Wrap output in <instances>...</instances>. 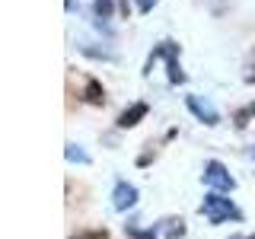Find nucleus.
Wrapping results in <instances>:
<instances>
[{
  "mask_svg": "<svg viewBox=\"0 0 255 239\" xmlns=\"http://www.w3.org/2000/svg\"><path fill=\"white\" fill-rule=\"evenodd\" d=\"M70 6H74V0H64V10H70Z\"/></svg>",
  "mask_w": 255,
  "mask_h": 239,
  "instance_id": "6ab92c4d",
  "label": "nucleus"
},
{
  "mask_svg": "<svg viewBox=\"0 0 255 239\" xmlns=\"http://www.w3.org/2000/svg\"><path fill=\"white\" fill-rule=\"evenodd\" d=\"M179 42H172V38H163L159 45H153V51H150V58L147 64H143V77L153 70V64L156 61H166V70H169V83H185V70H182V64H179Z\"/></svg>",
  "mask_w": 255,
  "mask_h": 239,
  "instance_id": "f257e3e1",
  "label": "nucleus"
},
{
  "mask_svg": "<svg viewBox=\"0 0 255 239\" xmlns=\"http://www.w3.org/2000/svg\"><path fill=\"white\" fill-rule=\"evenodd\" d=\"M159 227H163V223H159ZM159 227H147V230H137L134 223H128V227H125V233H128V239H156Z\"/></svg>",
  "mask_w": 255,
  "mask_h": 239,
  "instance_id": "9b49d317",
  "label": "nucleus"
},
{
  "mask_svg": "<svg viewBox=\"0 0 255 239\" xmlns=\"http://www.w3.org/2000/svg\"><path fill=\"white\" fill-rule=\"evenodd\" d=\"M147 112H150V106L147 102H131V106H128L122 115H118V127H122V131H128V127H137L143 118H147Z\"/></svg>",
  "mask_w": 255,
  "mask_h": 239,
  "instance_id": "0eeeda50",
  "label": "nucleus"
},
{
  "mask_svg": "<svg viewBox=\"0 0 255 239\" xmlns=\"http://www.w3.org/2000/svg\"><path fill=\"white\" fill-rule=\"evenodd\" d=\"M252 118H255V99H252V102H246L243 109H236V112H233V124H236V131H246Z\"/></svg>",
  "mask_w": 255,
  "mask_h": 239,
  "instance_id": "6e6552de",
  "label": "nucleus"
},
{
  "mask_svg": "<svg viewBox=\"0 0 255 239\" xmlns=\"http://www.w3.org/2000/svg\"><path fill=\"white\" fill-rule=\"evenodd\" d=\"M70 239H112V236H109V230H80V233L70 236Z\"/></svg>",
  "mask_w": 255,
  "mask_h": 239,
  "instance_id": "4468645a",
  "label": "nucleus"
},
{
  "mask_svg": "<svg viewBox=\"0 0 255 239\" xmlns=\"http://www.w3.org/2000/svg\"><path fill=\"white\" fill-rule=\"evenodd\" d=\"M112 3H115V0H96V19H99V26L112 16Z\"/></svg>",
  "mask_w": 255,
  "mask_h": 239,
  "instance_id": "f8f14e48",
  "label": "nucleus"
},
{
  "mask_svg": "<svg viewBox=\"0 0 255 239\" xmlns=\"http://www.w3.org/2000/svg\"><path fill=\"white\" fill-rule=\"evenodd\" d=\"M64 156H67L70 163H90V156H86L83 150L77 147V143H67V150H64Z\"/></svg>",
  "mask_w": 255,
  "mask_h": 239,
  "instance_id": "ddd939ff",
  "label": "nucleus"
},
{
  "mask_svg": "<svg viewBox=\"0 0 255 239\" xmlns=\"http://www.w3.org/2000/svg\"><path fill=\"white\" fill-rule=\"evenodd\" d=\"M77 99L86 102V106H106V86H102L96 77H80V93H77Z\"/></svg>",
  "mask_w": 255,
  "mask_h": 239,
  "instance_id": "20e7f679",
  "label": "nucleus"
},
{
  "mask_svg": "<svg viewBox=\"0 0 255 239\" xmlns=\"http://www.w3.org/2000/svg\"><path fill=\"white\" fill-rule=\"evenodd\" d=\"M252 156H255V147H252Z\"/></svg>",
  "mask_w": 255,
  "mask_h": 239,
  "instance_id": "aec40b11",
  "label": "nucleus"
},
{
  "mask_svg": "<svg viewBox=\"0 0 255 239\" xmlns=\"http://www.w3.org/2000/svg\"><path fill=\"white\" fill-rule=\"evenodd\" d=\"M115 3H118V13L128 19V16H131V6H128V0H115Z\"/></svg>",
  "mask_w": 255,
  "mask_h": 239,
  "instance_id": "f3484780",
  "label": "nucleus"
},
{
  "mask_svg": "<svg viewBox=\"0 0 255 239\" xmlns=\"http://www.w3.org/2000/svg\"><path fill=\"white\" fill-rule=\"evenodd\" d=\"M163 230H166L163 239H182V236H185V220H182V217H169V220H163Z\"/></svg>",
  "mask_w": 255,
  "mask_h": 239,
  "instance_id": "1a4fd4ad",
  "label": "nucleus"
},
{
  "mask_svg": "<svg viewBox=\"0 0 255 239\" xmlns=\"http://www.w3.org/2000/svg\"><path fill=\"white\" fill-rule=\"evenodd\" d=\"M137 204V188L131 185V182H115V188H112V207H115L118 214L131 211V207Z\"/></svg>",
  "mask_w": 255,
  "mask_h": 239,
  "instance_id": "39448f33",
  "label": "nucleus"
},
{
  "mask_svg": "<svg viewBox=\"0 0 255 239\" xmlns=\"http://www.w3.org/2000/svg\"><path fill=\"white\" fill-rule=\"evenodd\" d=\"M185 106L188 112L198 118V121H204L207 127H214V124H220V115H217V109L211 106V102H204L201 96H185Z\"/></svg>",
  "mask_w": 255,
  "mask_h": 239,
  "instance_id": "423d86ee",
  "label": "nucleus"
},
{
  "mask_svg": "<svg viewBox=\"0 0 255 239\" xmlns=\"http://www.w3.org/2000/svg\"><path fill=\"white\" fill-rule=\"evenodd\" d=\"M134 3H137V10H140V13H150V10H153V6L159 3V0H134Z\"/></svg>",
  "mask_w": 255,
  "mask_h": 239,
  "instance_id": "dca6fc26",
  "label": "nucleus"
},
{
  "mask_svg": "<svg viewBox=\"0 0 255 239\" xmlns=\"http://www.w3.org/2000/svg\"><path fill=\"white\" fill-rule=\"evenodd\" d=\"M201 182L207 188H214V191H233L236 188V179L230 175V169L220 163V159H207V163H204Z\"/></svg>",
  "mask_w": 255,
  "mask_h": 239,
  "instance_id": "7ed1b4c3",
  "label": "nucleus"
},
{
  "mask_svg": "<svg viewBox=\"0 0 255 239\" xmlns=\"http://www.w3.org/2000/svg\"><path fill=\"white\" fill-rule=\"evenodd\" d=\"M246 83H255V51L249 54V64H246V74H243Z\"/></svg>",
  "mask_w": 255,
  "mask_h": 239,
  "instance_id": "2eb2a0df",
  "label": "nucleus"
},
{
  "mask_svg": "<svg viewBox=\"0 0 255 239\" xmlns=\"http://www.w3.org/2000/svg\"><path fill=\"white\" fill-rule=\"evenodd\" d=\"M230 239H255V233H249V236H230Z\"/></svg>",
  "mask_w": 255,
  "mask_h": 239,
  "instance_id": "a211bd4d",
  "label": "nucleus"
},
{
  "mask_svg": "<svg viewBox=\"0 0 255 239\" xmlns=\"http://www.w3.org/2000/svg\"><path fill=\"white\" fill-rule=\"evenodd\" d=\"M201 217L211 223V227H220V223H230V220H243V211L230 201V198H223L220 191H211V195H204L201 201Z\"/></svg>",
  "mask_w": 255,
  "mask_h": 239,
  "instance_id": "f03ea898",
  "label": "nucleus"
},
{
  "mask_svg": "<svg viewBox=\"0 0 255 239\" xmlns=\"http://www.w3.org/2000/svg\"><path fill=\"white\" fill-rule=\"evenodd\" d=\"M172 134H175V131H169V134H166V137H163V140H169V137H172ZM163 140H156V143H153V140H150V143H147V147H150V150H143V153L137 156V166H150V159H156V156H159V143H163Z\"/></svg>",
  "mask_w": 255,
  "mask_h": 239,
  "instance_id": "9d476101",
  "label": "nucleus"
}]
</instances>
